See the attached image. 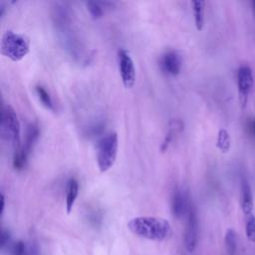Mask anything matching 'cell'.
I'll list each match as a JSON object with an SVG mask.
<instances>
[{"label": "cell", "instance_id": "cell-1", "mask_svg": "<svg viewBox=\"0 0 255 255\" xmlns=\"http://www.w3.org/2000/svg\"><path fill=\"white\" fill-rule=\"evenodd\" d=\"M128 228L134 235L152 241H163L171 235V226L163 218L139 216L130 219Z\"/></svg>", "mask_w": 255, "mask_h": 255}, {"label": "cell", "instance_id": "cell-2", "mask_svg": "<svg viewBox=\"0 0 255 255\" xmlns=\"http://www.w3.org/2000/svg\"><path fill=\"white\" fill-rule=\"evenodd\" d=\"M1 54L10 60L17 62L29 53V40L18 33L7 30L1 38Z\"/></svg>", "mask_w": 255, "mask_h": 255}, {"label": "cell", "instance_id": "cell-3", "mask_svg": "<svg viewBox=\"0 0 255 255\" xmlns=\"http://www.w3.org/2000/svg\"><path fill=\"white\" fill-rule=\"evenodd\" d=\"M119 139L117 132L113 131L106 134L98 143L97 162L102 172L109 170L116 162L118 155Z\"/></svg>", "mask_w": 255, "mask_h": 255}, {"label": "cell", "instance_id": "cell-4", "mask_svg": "<svg viewBox=\"0 0 255 255\" xmlns=\"http://www.w3.org/2000/svg\"><path fill=\"white\" fill-rule=\"evenodd\" d=\"M0 132L3 139L11 143L15 150L21 145L20 123L18 117L11 106H3L0 121Z\"/></svg>", "mask_w": 255, "mask_h": 255}, {"label": "cell", "instance_id": "cell-5", "mask_svg": "<svg viewBox=\"0 0 255 255\" xmlns=\"http://www.w3.org/2000/svg\"><path fill=\"white\" fill-rule=\"evenodd\" d=\"M39 127L36 124H30L25 132L24 142L15 150L13 157V166L16 170H21L25 167L30 152L32 151L38 137H39Z\"/></svg>", "mask_w": 255, "mask_h": 255}, {"label": "cell", "instance_id": "cell-6", "mask_svg": "<svg viewBox=\"0 0 255 255\" xmlns=\"http://www.w3.org/2000/svg\"><path fill=\"white\" fill-rule=\"evenodd\" d=\"M119 70L126 89H130L135 83V68L129 53L126 49L118 51Z\"/></svg>", "mask_w": 255, "mask_h": 255}, {"label": "cell", "instance_id": "cell-7", "mask_svg": "<svg viewBox=\"0 0 255 255\" xmlns=\"http://www.w3.org/2000/svg\"><path fill=\"white\" fill-rule=\"evenodd\" d=\"M237 86L238 98L241 108L244 109L247 105L248 96L253 86L252 70L248 66H241L237 71Z\"/></svg>", "mask_w": 255, "mask_h": 255}, {"label": "cell", "instance_id": "cell-8", "mask_svg": "<svg viewBox=\"0 0 255 255\" xmlns=\"http://www.w3.org/2000/svg\"><path fill=\"white\" fill-rule=\"evenodd\" d=\"M186 228L184 235L185 248L188 252H193L197 246L198 241V220L194 207L190 205L186 214Z\"/></svg>", "mask_w": 255, "mask_h": 255}, {"label": "cell", "instance_id": "cell-9", "mask_svg": "<svg viewBox=\"0 0 255 255\" xmlns=\"http://www.w3.org/2000/svg\"><path fill=\"white\" fill-rule=\"evenodd\" d=\"M159 66L162 72H164L165 74L170 76H176L181 70V57L174 50L166 51L161 55L159 59Z\"/></svg>", "mask_w": 255, "mask_h": 255}, {"label": "cell", "instance_id": "cell-10", "mask_svg": "<svg viewBox=\"0 0 255 255\" xmlns=\"http://www.w3.org/2000/svg\"><path fill=\"white\" fill-rule=\"evenodd\" d=\"M187 193L182 189H175L171 197V212L175 218H181L187 214L190 207Z\"/></svg>", "mask_w": 255, "mask_h": 255}, {"label": "cell", "instance_id": "cell-11", "mask_svg": "<svg viewBox=\"0 0 255 255\" xmlns=\"http://www.w3.org/2000/svg\"><path fill=\"white\" fill-rule=\"evenodd\" d=\"M183 129V123L180 120H171L168 124V128H167V132L161 142L160 145V150L161 151H165L170 143L172 142L174 135H176L177 133H179L181 130Z\"/></svg>", "mask_w": 255, "mask_h": 255}, {"label": "cell", "instance_id": "cell-12", "mask_svg": "<svg viewBox=\"0 0 255 255\" xmlns=\"http://www.w3.org/2000/svg\"><path fill=\"white\" fill-rule=\"evenodd\" d=\"M79 194V182L76 178L72 177L67 182L66 189V210L67 213H70L73 209V206L76 202V199Z\"/></svg>", "mask_w": 255, "mask_h": 255}, {"label": "cell", "instance_id": "cell-13", "mask_svg": "<svg viewBox=\"0 0 255 255\" xmlns=\"http://www.w3.org/2000/svg\"><path fill=\"white\" fill-rule=\"evenodd\" d=\"M254 207L252 191L249 184L244 181L242 184V196H241V208L245 215L252 214V210Z\"/></svg>", "mask_w": 255, "mask_h": 255}, {"label": "cell", "instance_id": "cell-14", "mask_svg": "<svg viewBox=\"0 0 255 255\" xmlns=\"http://www.w3.org/2000/svg\"><path fill=\"white\" fill-rule=\"evenodd\" d=\"M39 249L36 244H26L18 240L11 246V255H38Z\"/></svg>", "mask_w": 255, "mask_h": 255}, {"label": "cell", "instance_id": "cell-15", "mask_svg": "<svg viewBox=\"0 0 255 255\" xmlns=\"http://www.w3.org/2000/svg\"><path fill=\"white\" fill-rule=\"evenodd\" d=\"M192 9H193V14H194V23L195 27L198 31H201L204 27V6L205 2L201 0H194L191 2Z\"/></svg>", "mask_w": 255, "mask_h": 255}, {"label": "cell", "instance_id": "cell-16", "mask_svg": "<svg viewBox=\"0 0 255 255\" xmlns=\"http://www.w3.org/2000/svg\"><path fill=\"white\" fill-rule=\"evenodd\" d=\"M225 247L228 255H235L236 250H237V234L236 232L232 229L229 228L227 229L225 233Z\"/></svg>", "mask_w": 255, "mask_h": 255}, {"label": "cell", "instance_id": "cell-17", "mask_svg": "<svg viewBox=\"0 0 255 255\" xmlns=\"http://www.w3.org/2000/svg\"><path fill=\"white\" fill-rule=\"evenodd\" d=\"M230 145H231V140H230L229 132L225 128L219 129L217 140H216V146L219 148L221 152L226 153L229 151Z\"/></svg>", "mask_w": 255, "mask_h": 255}, {"label": "cell", "instance_id": "cell-18", "mask_svg": "<svg viewBox=\"0 0 255 255\" xmlns=\"http://www.w3.org/2000/svg\"><path fill=\"white\" fill-rule=\"evenodd\" d=\"M87 8L92 15L93 18L98 19L101 18L105 13V5L107 2H99V1H88L86 2Z\"/></svg>", "mask_w": 255, "mask_h": 255}, {"label": "cell", "instance_id": "cell-19", "mask_svg": "<svg viewBox=\"0 0 255 255\" xmlns=\"http://www.w3.org/2000/svg\"><path fill=\"white\" fill-rule=\"evenodd\" d=\"M36 90V93L38 95V98L39 100L41 101V103L47 108V109H50V110H54V105H53V102H52V99L49 95V93L46 91V89L42 86H36L35 88Z\"/></svg>", "mask_w": 255, "mask_h": 255}, {"label": "cell", "instance_id": "cell-20", "mask_svg": "<svg viewBox=\"0 0 255 255\" xmlns=\"http://www.w3.org/2000/svg\"><path fill=\"white\" fill-rule=\"evenodd\" d=\"M245 232L248 240L255 243V216L253 214L247 216L245 223Z\"/></svg>", "mask_w": 255, "mask_h": 255}, {"label": "cell", "instance_id": "cell-21", "mask_svg": "<svg viewBox=\"0 0 255 255\" xmlns=\"http://www.w3.org/2000/svg\"><path fill=\"white\" fill-rule=\"evenodd\" d=\"M10 239V235L9 232L6 230H2V234H1V248L3 249L5 247V245L9 242Z\"/></svg>", "mask_w": 255, "mask_h": 255}, {"label": "cell", "instance_id": "cell-22", "mask_svg": "<svg viewBox=\"0 0 255 255\" xmlns=\"http://www.w3.org/2000/svg\"><path fill=\"white\" fill-rule=\"evenodd\" d=\"M4 207H5V197H4V194L1 193V214L4 211Z\"/></svg>", "mask_w": 255, "mask_h": 255}, {"label": "cell", "instance_id": "cell-23", "mask_svg": "<svg viewBox=\"0 0 255 255\" xmlns=\"http://www.w3.org/2000/svg\"><path fill=\"white\" fill-rule=\"evenodd\" d=\"M252 4H253V7H254V11H255V1H253Z\"/></svg>", "mask_w": 255, "mask_h": 255}, {"label": "cell", "instance_id": "cell-24", "mask_svg": "<svg viewBox=\"0 0 255 255\" xmlns=\"http://www.w3.org/2000/svg\"><path fill=\"white\" fill-rule=\"evenodd\" d=\"M253 131H254V133H255V123H254V126H253Z\"/></svg>", "mask_w": 255, "mask_h": 255}]
</instances>
